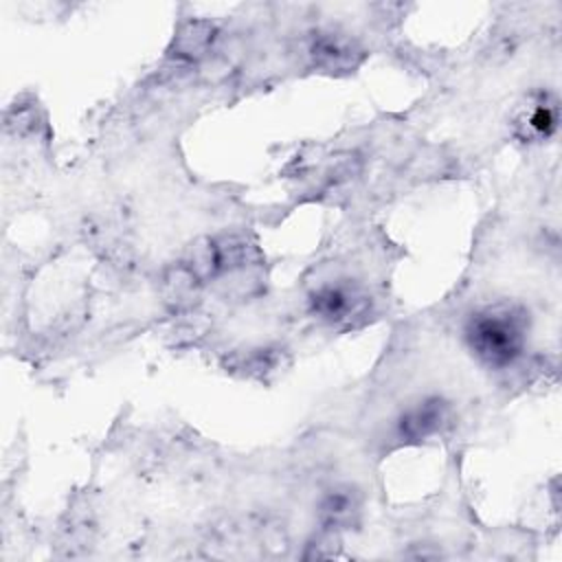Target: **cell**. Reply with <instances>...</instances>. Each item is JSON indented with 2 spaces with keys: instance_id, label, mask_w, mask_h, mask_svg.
Returning a JSON list of instances; mask_svg holds the SVG:
<instances>
[{
  "instance_id": "7a4b0ae2",
  "label": "cell",
  "mask_w": 562,
  "mask_h": 562,
  "mask_svg": "<svg viewBox=\"0 0 562 562\" xmlns=\"http://www.w3.org/2000/svg\"><path fill=\"white\" fill-rule=\"evenodd\" d=\"M520 125H525L527 134L533 138H547L555 132L558 127V108L555 103H536L520 121Z\"/></svg>"
},
{
  "instance_id": "6da1fadb",
  "label": "cell",
  "mask_w": 562,
  "mask_h": 562,
  "mask_svg": "<svg viewBox=\"0 0 562 562\" xmlns=\"http://www.w3.org/2000/svg\"><path fill=\"white\" fill-rule=\"evenodd\" d=\"M465 342L474 358L494 369L514 364L527 345V314L512 303L476 310L465 325Z\"/></svg>"
}]
</instances>
